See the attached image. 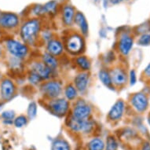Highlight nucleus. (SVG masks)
Segmentation results:
<instances>
[{"instance_id": "f257e3e1", "label": "nucleus", "mask_w": 150, "mask_h": 150, "mask_svg": "<svg viewBox=\"0 0 150 150\" xmlns=\"http://www.w3.org/2000/svg\"><path fill=\"white\" fill-rule=\"evenodd\" d=\"M42 24L40 19L32 18L25 21L21 28L20 35L25 43L28 45L35 44L41 32Z\"/></svg>"}, {"instance_id": "f03ea898", "label": "nucleus", "mask_w": 150, "mask_h": 150, "mask_svg": "<svg viewBox=\"0 0 150 150\" xmlns=\"http://www.w3.org/2000/svg\"><path fill=\"white\" fill-rule=\"evenodd\" d=\"M6 47L13 57L20 59L25 58L29 53V48L26 43L13 39L6 41Z\"/></svg>"}, {"instance_id": "7ed1b4c3", "label": "nucleus", "mask_w": 150, "mask_h": 150, "mask_svg": "<svg viewBox=\"0 0 150 150\" xmlns=\"http://www.w3.org/2000/svg\"><path fill=\"white\" fill-rule=\"evenodd\" d=\"M63 91L62 84L57 80H50L42 84L41 87V91L43 96L47 99H54L59 98Z\"/></svg>"}, {"instance_id": "20e7f679", "label": "nucleus", "mask_w": 150, "mask_h": 150, "mask_svg": "<svg viewBox=\"0 0 150 150\" xmlns=\"http://www.w3.org/2000/svg\"><path fill=\"white\" fill-rule=\"evenodd\" d=\"M47 103V107L52 113L58 116H64L69 109V102L66 98H57L50 99Z\"/></svg>"}, {"instance_id": "39448f33", "label": "nucleus", "mask_w": 150, "mask_h": 150, "mask_svg": "<svg viewBox=\"0 0 150 150\" xmlns=\"http://www.w3.org/2000/svg\"><path fill=\"white\" fill-rule=\"evenodd\" d=\"M20 25V18L14 13L3 12L0 13V28L5 30H13Z\"/></svg>"}, {"instance_id": "423d86ee", "label": "nucleus", "mask_w": 150, "mask_h": 150, "mask_svg": "<svg viewBox=\"0 0 150 150\" xmlns=\"http://www.w3.org/2000/svg\"><path fill=\"white\" fill-rule=\"evenodd\" d=\"M69 126L73 131L88 133L93 129V123L91 120H88V119L79 120L71 116V117L69 118Z\"/></svg>"}, {"instance_id": "0eeeda50", "label": "nucleus", "mask_w": 150, "mask_h": 150, "mask_svg": "<svg viewBox=\"0 0 150 150\" xmlns=\"http://www.w3.org/2000/svg\"><path fill=\"white\" fill-rule=\"evenodd\" d=\"M92 112V108L84 100H79L74 106L71 116L79 120L88 119Z\"/></svg>"}, {"instance_id": "6e6552de", "label": "nucleus", "mask_w": 150, "mask_h": 150, "mask_svg": "<svg viewBox=\"0 0 150 150\" xmlns=\"http://www.w3.org/2000/svg\"><path fill=\"white\" fill-rule=\"evenodd\" d=\"M30 71L37 74L42 79V80H47L50 79L53 72V70L50 69L42 61H35L32 62Z\"/></svg>"}, {"instance_id": "1a4fd4ad", "label": "nucleus", "mask_w": 150, "mask_h": 150, "mask_svg": "<svg viewBox=\"0 0 150 150\" xmlns=\"http://www.w3.org/2000/svg\"><path fill=\"white\" fill-rule=\"evenodd\" d=\"M84 42L79 35L74 34L69 37L67 40L66 47L68 51L72 54H79L83 48Z\"/></svg>"}, {"instance_id": "9d476101", "label": "nucleus", "mask_w": 150, "mask_h": 150, "mask_svg": "<svg viewBox=\"0 0 150 150\" xmlns=\"http://www.w3.org/2000/svg\"><path fill=\"white\" fill-rule=\"evenodd\" d=\"M130 101L134 108L140 112L146 110L149 105V100L147 96L143 93H137L134 94Z\"/></svg>"}, {"instance_id": "9b49d317", "label": "nucleus", "mask_w": 150, "mask_h": 150, "mask_svg": "<svg viewBox=\"0 0 150 150\" xmlns=\"http://www.w3.org/2000/svg\"><path fill=\"white\" fill-rule=\"evenodd\" d=\"M110 76L112 84L116 86H122L125 85L127 81V76L126 71L121 68H115L111 70Z\"/></svg>"}, {"instance_id": "f8f14e48", "label": "nucleus", "mask_w": 150, "mask_h": 150, "mask_svg": "<svg viewBox=\"0 0 150 150\" xmlns=\"http://www.w3.org/2000/svg\"><path fill=\"white\" fill-rule=\"evenodd\" d=\"M15 85L10 79H3L0 86V91H1V96L3 100H10L15 93Z\"/></svg>"}, {"instance_id": "ddd939ff", "label": "nucleus", "mask_w": 150, "mask_h": 150, "mask_svg": "<svg viewBox=\"0 0 150 150\" xmlns=\"http://www.w3.org/2000/svg\"><path fill=\"white\" fill-rule=\"evenodd\" d=\"M89 80V74L86 71H82L77 74L74 78V86L79 92H84L87 89Z\"/></svg>"}, {"instance_id": "4468645a", "label": "nucleus", "mask_w": 150, "mask_h": 150, "mask_svg": "<svg viewBox=\"0 0 150 150\" xmlns=\"http://www.w3.org/2000/svg\"><path fill=\"white\" fill-rule=\"evenodd\" d=\"M125 108V103L122 100H118L108 112V117L112 121L119 120L122 117Z\"/></svg>"}, {"instance_id": "2eb2a0df", "label": "nucleus", "mask_w": 150, "mask_h": 150, "mask_svg": "<svg viewBox=\"0 0 150 150\" xmlns=\"http://www.w3.org/2000/svg\"><path fill=\"white\" fill-rule=\"evenodd\" d=\"M133 44L134 40L130 35L127 34L123 35H121L120 39L119 40V50L123 55L127 56L132 49Z\"/></svg>"}, {"instance_id": "dca6fc26", "label": "nucleus", "mask_w": 150, "mask_h": 150, "mask_svg": "<svg viewBox=\"0 0 150 150\" xmlns=\"http://www.w3.org/2000/svg\"><path fill=\"white\" fill-rule=\"evenodd\" d=\"M64 51V45L62 41L57 39H52L47 43V52L55 57L62 55Z\"/></svg>"}, {"instance_id": "f3484780", "label": "nucleus", "mask_w": 150, "mask_h": 150, "mask_svg": "<svg viewBox=\"0 0 150 150\" xmlns=\"http://www.w3.org/2000/svg\"><path fill=\"white\" fill-rule=\"evenodd\" d=\"M76 14V11L72 6L65 5L62 10V21L66 26H71L74 22V17Z\"/></svg>"}, {"instance_id": "a211bd4d", "label": "nucleus", "mask_w": 150, "mask_h": 150, "mask_svg": "<svg viewBox=\"0 0 150 150\" xmlns=\"http://www.w3.org/2000/svg\"><path fill=\"white\" fill-rule=\"evenodd\" d=\"M74 22L78 25V27L79 28V29L81 31L82 34L83 35H86L88 34V23H87L86 17H85L83 13H76L75 17H74Z\"/></svg>"}, {"instance_id": "6ab92c4d", "label": "nucleus", "mask_w": 150, "mask_h": 150, "mask_svg": "<svg viewBox=\"0 0 150 150\" xmlns=\"http://www.w3.org/2000/svg\"><path fill=\"white\" fill-rule=\"evenodd\" d=\"M42 62L47 64L50 69H51L53 71L57 69L58 66V61L55 56L49 54L48 52H46L42 55Z\"/></svg>"}, {"instance_id": "aec40b11", "label": "nucleus", "mask_w": 150, "mask_h": 150, "mask_svg": "<svg viewBox=\"0 0 150 150\" xmlns=\"http://www.w3.org/2000/svg\"><path fill=\"white\" fill-rule=\"evenodd\" d=\"M99 79L105 86L108 88L112 87V78H111L110 72L105 69H101L98 72Z\"/></svg>"}, {"instance_id": "412c9836", "label": "nucleus", "mask_w": 150, "mask_h": 150, "mask_svg": "<svg viewBox=\"0 0 150 150\" xmlns=\"http://www.w3.org/2000/svg\"><path fill=\"white\" fill-rule=\"evenodd\" d=\"M76 64L83 71H89L91 69V62L86 56H79L76 59Z\"/></svg>"}, {"instance_id": "4be33fe9", "label": "nucleus", "mask_w": 150, "mask_h": 150, "mask_svg": "<svg viewBox=\"0 0 150 150\" xmlns=\"http://www.w3.org/2000/svg\"><path fill=\"white\" fill-rule=\"evenodd\" d=\"M64 96L68 101H73L74 99L76 98L78 95V91L72 84H69L65 86L64 91Z\"/></svg>"}, {"instance_id": "5701e85b", "label": "nucleus", "mask_w": 150, "mask_h": 150, "mask_svg": "<svg viewBox=\"0 0 150 150\" xmlns=\"http://www.w3.org/2000/svg\"><path fill=\"white\" fill-rule=\"evenodd\" d=\"M89 150H104L105 143L100 138H93L88 144Z\"/></svg>"}, {"instance_id": "b1692460", "label": "nucleus", "mask_w": 150, "mask_h": 150, "mask_svg": "<svg viewBox=\"0 0 150 150\" xmlns=\"http://www.w3.org/2000/svg\"><path fill=\"white\" fill-rule=\"evenodd\" d=\"M44 7L45 13H48V14H54L57 11V3L56 1H50L48 3H47L45 5H43Z\"/></svg>"}, {"instance_id": "393cba45", "label": "nucleus", "mask_w": 150, "mask_h": 150, "mask_svg": "<svg viewBox=\"0 0 150 150\" xmlns=\"http://www.w3.org/2000/svg\"><path fill=\"white\" fill-rule=\"evenodd\" d=\"M52 150H70V147L65 141L57 140L53 143Z\"/></svg>"}, {"instance_id": "a878e982", "label": "nucleus", "mask_w": 150, "mask_h": 150, "mask_svg": "<svg viewBox=\"0 0 150 150\" xmlns=\"http://www.w3.org/2000/svg\"><path fill=\"white\" fill-rule=\"evenodd\" d=\"M28 116L30 120L34 119L37 115V105L35 101H32L28 108Z\"/></svg>"}, {"instance_id": "bb28decb", "label": "nucleus", "mask_w": 150, "mask_h": 150, "mask_svg": "<svg viewBox=\"0 0 150 150\" xmlns=\"http://www.w3.org/2000/svg\"><path fill=\"white\" fill-rule=\"evenodd\" d=\"M118 147V144L116 142V139L112 136H109L107 139L105 150H116Z\"/></svg>"}, {"instance_id": "cd10ccee", "label": "nucleus", "mask_w": 150, "mask_h": 150, "mask_svg": "<svg viewBox=\"0 0 150 150\" xmlns=\"http://www.w3.org/2000/svg\"><path fill=\"white\" fill-rule=\"evenodd\" d=\"M14 116V112L11 110L5 111V112H3V113H2V117L5 120V121H4L5 123H12Z\"/></svg>"}, {"instance_id": "c85d7f7f", "label": "nucleus", "mask_w": 150, "mask_h": 150, "mask_svg": "<svg viewBox=\"0 0 150 150\" xmlns=\"http://www.w3.org/2000/svg\"><path fill=\"white\" fill-rule=\"evenodd\" d=\"M42 81V79L37 74L30 71L29 74H28V82L32 84V85H38Z\"/></svg>"}, {"instance_id": "c756f323", "label": "nucleus", "mask_w": 150, "mask_h": 150, "mask_svg": "<svg viewBox=\"0 0 150 150\" xmlns=\"http://www.w3.org/2000/svg\"><path fill=\"white\" fill-rule=\"evenodd\" d=\"M27 123H28L27 117H26L25 116H23V115L17 116V118L15 119L14 122H13L14 125L16 126L17 127H19V128L25 126L26 124H27Z\"/></svg>"}, {"instance_id": "7c9ffc66", "label": "nucleus", "mask_w": 150, "mask_h": 150, "mask_svg": "<svg viewBox=\"0 0 150 150\" xmlns=\"http://www.w3.org/2000/svg\"><path fill=\"white\" fill-rule=\"evenodd\" d=\"M138 44L141 46H148L150 44V34L144 33L141 35L139 40H138Z\"/></svg>"}, {"instance_id": "2f4dec72", "label": "nucleus", "mask_w": 150, "mask_h": 150, "mask_svg": "<svg viewBox=\"0 0 150 150\" xmlns=\"http://www.w3.org/2000/svg\"><path fill=\"white\" fill-rule=\"evenodd\" d=\"M32 13H33L35 16H36V17H40V16L46 14L43 6L42 5L35 6L34 7L32 8Z\"/></svg>"}, {"instance_id": "473e14b6", "label": "nucleus", "mask_w": 150, "mask_h": 150, "mask_svg": "<svg viewBox=\"0 0 150 150\" xmlns=\"http://www.w3.org/2000/svg\"><path fill=\"white\" fill-rule=\"evenodd\" d=\"M40 37L42 38L43 41L48 42L52 40L53 34H52L51 31H43V32H40Z\"/></svg>"}, {"instance_id": "72a5a7b5", "label": "nucleus", "mask_w": 150, "mask_h": 150, "mask_svg": "<svg viewBox=\"0 0 150 150\" xmlns=\"http://www.w3.org/2000/svg\"><path fill=\"white\" fill-rule=\"evenodd\" d=\"M137 82V76L134 70H131L130 71V84L131 86H134Z\"/></svg>"}, {"instance_id": "f704fd0d", "label": "nucleus", "mask_w": 150, "mask_h": 150, "mask_svg": "<svg viewBox=\"0 0 150 150\" xmlns=\"http://www.w3.org/2000/svg\"><path fill=\"white\" fill-rule=\"evenodd\" d=\"M144 73H145V76L148 77V78H150V63L149 64V65L146 67V69H145Z\"/></svg>"}, {"instance_id": "c9c22d12", "label": "nucleus", "mask_w": 150, "mask_h": 150, "mask_svg": "<svg viewBox=\"0 0 150 150\" xmlns=\"http://www.w3.org/2000/svg\"><path fill=\"white\" fill-rule=\"evenodd\" d=\"M142 150H150V144L149 143H145L144 144V145H143L142 147Z\"/></svg>"}, {"instance_id": "e433bc0d", "label": "nucleus", "mask_w": 150, "mask_h": 150, "mask_svg": "<svg viewBox=\"0 0 150 150\" xmlns=\"http://www.w3.org/2000/svg\"><path fill=\"white\" fill-rule=\"evenodd\" d=\"M123 1H127V0H111V3L114 4V5H116V4L122 3Z\"/></svg>"}, {"instance_id": "4c0bfd02", "label": "nucleus", "mask_w": 150, "mask_h": 150, "mask_svg": "<svg viewBox=\"0 0 150 150\" xmlns=\"http://www.w3.org/2000/svg\"><path fill=\"white\" fill-rule=\"evenodd\" d=\"M1 55H2V47L0 46V57H1Z\"/></svg>"}, {"instance_id": "58836bf2", "label": "nucleus", "mask_w": 150, "mask_h": 150, "mask_svg": "<svg viewBox=\"0 0 150 150\" xmlns=\"http://www.w3.org/2000/svg\"><path fill=\"white\" fill-rule=\"evenodd\" d=\"M148 121H149V123L150 124V114L149 116V118H148Z\"/></svg>"}, {"instance_id": "ea45409f", "label": "nucleus", "mask_w": 150, "mask_h": 150, "mask_svg": "<svg viewBox=\"0 0 150 150\" xmlns=\"http://www.w3.org/2000/svg\"><path fill=\"white\" fill-rule=\"evenodd\" d=\"M104 2H106V1H107V0H103Z\"/></svg>"}]
</instances>
